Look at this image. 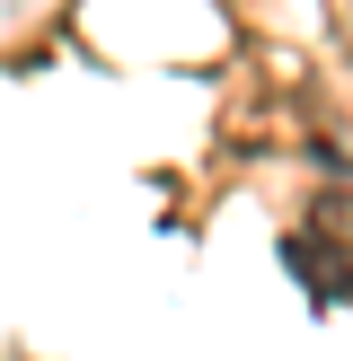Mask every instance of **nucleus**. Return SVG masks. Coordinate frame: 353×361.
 I'll list each match as a JSON object with an SVG mask.
<instances>
[{
    "instance_id": "1",
    "label": "nucleus",
    "mask_w": 353,
    "mask_h": 361,
    "mask_svg": "<svg viewBox=\"0 0 353 361\" xmlns=\"http://www.w3.org/2000/svg\"><path fill=\"white\" fill-rule=\"evenodd\" d=\"M292 264H300V274H309V282H327V291H353V264L335 256L327 238H292Z\"/></svg>"
}]
</instances>
